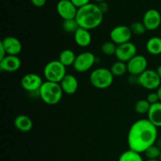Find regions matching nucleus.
Listing matches in <instances>:
<instances>
[{
    "mask_svg": "<svg viewBox=\"0 0 161 161\" xmlns=\"http://www.w3.org/2000/svg\"><path fill=\"white\" fill-rule=\"evenodd\" d=\"M147 160H159L161 154V150L156 145L150 146L144 153Z\"/></svg>",
    "mask_w": 161,
    "mask_h": 161,
    "instance_id": "bb28decb",
    "label": "nucleus"
},
{
    "mask_svg": "<svg viewBox=\"0 0 161 161\" xmlns=\"http://www.w3.org/2000/svg\"><path fill=\"white\" fill-rule=\"evenodd\" d=\"M130 28L131 30L132 34L136 35V36H142L147 31L143 22L140 21H135L132 23L130 26Z\"/></svg>",
    "mask_w": 161,
    "mask_h": 161,
    "instance_id": "cd10ccee",
    "label": "nucleus"
},
{
    "mask_svg": "<svg viewBox=\"0 0 161 161\" xmlns=\"http://www.w3.org/2000/svg\"><path fill=\"white\" fill-rule=\"evenodd\" d=\"M77 55H75V52L70 49H65V50H62L59 55V58L58 61L64 64L65 67H69V66H73L74 63H75V58H76Z\"/></svg>",
    "mask_w": 161,
    "mask_h": 161,
    "instance_id": "412c9836",
    "label": "nucleus"
},
{
    "mask_svg": "<svg viewBox=\"0 0 161 161\" xmlns=\"http://www.w3.org/2000/svg\"><path fill=\"white\" fill-rule=\"evenodd\" d=\"M157 93L159 96V99H160V102H161V85L159 86L158 89L157 90Z\"/></svg>",
    "mask_w": 161,
    "mask_h": 161,
    "instance_id": "72a5a7b5",
    "label": "nucleus"
},
{
    "mask_svg": "<svg viewBox=\"0 0 161 161\" xmlns=\"http://www.w3.org/2000/svg\"><path fill=\"white\" fill-rule=\"evenodd\" d=\"M138 83L145 89L153 91L158 89L161 85V79L157 71L147 69L138 76Z\"/></svg>",
    "mask_w": 161,
    "mask_h": 161,
    "instance_id": "423d86ee",
    "label": "nucleus"
},
{
    "mask_svg": "<svg viewBox=\"0 0 161 161\" xmlns=\"http://www.w3.org/2000/svg\"><path fill=\"white\" fill-rule=\"evenodd\" d=\"M110 71H111V72L113 73V75L114 76H124L127 72H128V71H127V63L123 62V61H118L117 60L116 62H114L111 65Z\"/></svg>",
    "mask_w": 161,
    "mask_h": 161,
    "instance_id": "4be33fe9",
    "label": "nucleus"
},
{
    "mask_svg": "<svg viewBox=\"0 0 161 161\" xmlns=\"http://www.w3.org/2000/svg\"><path fill=\"white\" fill-rule=\"evenodd\" d=\"M159 160H160V161H161V154H160V158H159Z\"/></svg>",
    "mask_w": 161,
    "mask_h": 161,
    "instance_id": "4c0bfd02",
    "label": "nucleus"
},
{
    "mask_svg": "<svg viewBox=\"0 0 161 161\" xmlns=\"http://www.w3.org/2000/svg\"><path fill=\"white\" fill-rule=\"evenodd\" d=\"M157 138V127L148 119H142L130 126L127 135V144L129 149L142 154L155 145Z\"/></svg>",
    "mask_w": 161,
    "mask_h": 161,
    "instance_id": "f257e3e1",
    "label": "nucleus"
},
{
    "mask_svg": "<svg viewBox=\"0 0 161 161\" xmlns=\"http://www.w3.org/2000/svg\"><path fill=\"white\" fill-rule=\"evenodd\" d=\"M42 77L36 73H28L22 77L20 80V84L22 88L27 92L31 93H37L39 94V91L42 86Z\"/></svg>",
    "mask_w": 161,
    "mask_h": 161,
    "instance_id": "6e6552de",
    "label": "nucleus"
},
{
    "mask_svg": "<svg viewBox=\"0 0 161 161\" xmlns=\"http://www.w3.org/2000/svg\"><path fill=\"white\" fill-rule=\"evenodd\" d=\"M157 74H158V75L159 76H160V78L161 79V64L160 65H159L158 67H157Z\"/></svg>",
    "mask_w": 161,
    "mask_h": 161,
    "instance_id": "f704fd0d",
    "label": "nucleus"
},
{
    "mask_svg": "<svg viewBox=\"0 0 161 161\" xmlns=\"http://www.w3.org/2000/svg\"><path fill=\"white\" fill-rule=\"evenodd\" d=\"M97 6L100 9V10L102 11V14H105V13H107L108 11V9H109V6H108V4L105 1L101 2V3H97Z\"/></svg>",
    "mask_w": 161,
    "mask_h": 161,
    "instance_id": "7c9ffc66",
    "label": "nucleus"
},
{
    "mask_svg": "<svg viewBox=\"0 0 161 161\" xmlns=\"http://www.w3.org/2000/svg\"><path fill=\"white\" fill-rule=\"evenodd\" d=\"M0 44L4 47L6 55L17 56L22 50L21 42L14 36H6L0 42Z\"/></svg>",
    "mask_w": 161,
    "mask_h": 161,
    "instance_id": "4468645a",
    "label": "nucleus"
},
{
    "mask_svg": "<svg viewBox=\"0 0 161 161\" xmlns=\"http://www.w3.org/2000/svg\"><path fill=\"white\" fill-rule=\"evenodd\" d=\"M104 14L97 4L89 3L77 10L75 20L80 28L86 30H92L100 26L103 20Z\"/></svg>",
    "mask_w": 161,
    "mask_h": 161,
    "instance_id": "f03ea898",
    "label": "nucleus"
},
{
    "mask_svg": "<svg viewBox=\"0 0 161 161\" xmlns=\"http://www.w3.org/2000/svg\"><path fill=\"white\" fill-rule=\"evenodd\" d=\"M31 3L36 7H42L45 6L47 0H31Z\"/></svg>",
    "mask_w": 161,
    "mask_h": 161,
    "instance_id": "2f4dec72",
    "label": "nucleus"
},
{
    "mask_svg": "<svg viewBox=\"0 0 161 161\" xmlns=\"http://www.w3.org/2000/svg\"><path fill=\"white\" fill-rule=\"evenodd\" d=\"M77 9L72 1L60 0L57 4V12L58 15L64 20L75 19L76 17Z\"/></svg>",
    "mask_w": 161,
    "mask_h": 161,
    "instance_id": "f8f14e48",
    "label": "nucleus"
},
{
    "mask_svg": "<svg viewBox=\"0 0 161 161\" xmlns=\"http://www.w3.org/2000/svg\"><path fill=\"white\" fill-rule=\"evenodd\" d=\"M94 1H96L97 3H101V2H104L105 1V0H94Z\"/></svg>",
    "mask_w": 161,
    "mask_h": 161,
    "instance_id": "c9c22d12",
    "label": "nucleus"
},
{
    "mask_svg": "<svg viewBox=\"0 0 161 161\" xmlns=\"http://www.w3.org/2000/svg\"><path fill=\"white\" fill-rule=\"evenodd\" d=\"M137 54V47L135 44L128 42L117 46L115 56L118 61L127 63Z\"/></svg>",
    "mask_w": 161,
    "mask_h": 161,
    "instance_id": "9b49d317",
    "label": "nucleus"
},
{
    "mask_svg": "<svg viewBox=\"0 0 161 161\" xmlns=\"http://www.w3.org/2000/svg\"><path fill=\"white\" fill-rule=\"evenodd\" d=\"M146 161H160V160H147Z\"/></svg>",
    "mask_w": 161,
    "mask_h": 161,
    "instance_id": "e433bc0d",
    "label": "nucleus"
},
{
    "mask_svg": "<svg viewBox=\"0 0 161 161\" xmlns=\"http://www.w3.org/2000/svg\"><path fill=\"white\" fill-rule=\"evenodd\" d=\"M67 1H71V0H67Z\"/></svg>",
    "mask_w": 161,
    "mask_h": 161,
    "instance_id": "58836bf2",
    "label": "nucleus"
},
{
    "mask_svg": "<svg viewBox=\"0 0 161 161\" xmlns=\"http://www.w3.org/2000/svg\"><path fill=\"white\" fill-rule=\"evenodd\" d=\"M74 40L79 47L84 48L91 45L92 36L89 30L80 28L74 34Z\"/></svg>",
    "mask_w": 161,
    "mask_h": 161,
    "instance_id": "f3484780",
    "label": "nucleus"
},
{
    "mask_svg": "<svg viewBox=\"0 0 161 161\" xmlns=\"http://www.w3.org/2000/svg\"><path fill=\"white\" fill-rule=\"evenodd\" d=\"M71 1L75 5L77 9L83 7V6L91 3V0H71Z\"/></svg>",
    "mask_w": 161,
    "mask_h": 161,
    "instance_id": "c756f323",
    "label": "nucleus"
},
{
    "mask_svg": "<svg viewBox=\"0 0 161 161\" xmlns=\"http://www.w3.org/2000/svg\"><path fill=\"white\" fill-rule=\"evenodd\" d=\"M146 100L149 102V103L150 105H153V104L157 103V102H160L159 96L157 92H152L148 94L147 97H146Z\"/></svg>",
    "mask_w": 161,
    "mask_h": 161,
    "instance_id": "c85d7f7f",
    "label": "nucleus"
},
{
    "mask_svg": "<svg viewBox=\"0 0 161 161\" xmlns=\"http://www.w3.org/2000/svg\"><path fill=\"white\" fill-rule=\"evenodd\" d=\"M95 62L96 57L94 56V53L89 51L83 52L77 55L72 67L77 72L83 73L90 70L94 66Z\"/></svg>",
    "mask_w": 161,
    "mask_h": 161,
    "instance_id": "0eeeda50",
    "label": "nucleus"
},
{
    "mask_svg": "<svg viewBox=\"0 0 161 161\" xmlns=\"http://www.w3.org/2000/svg\"><path fill=\"white\" fill-rule=\"evenodd\" d=\"M146 50L152 55L161 54V38L153 36L148 39L146 42Z\"/></svg>",
    "mask_w": 161,
    "mask_h": 161,
    "instance_id": "aec40b11",
    "label": "nucleus"
},
{
    "mask_svg": "<svg viewBox=\"0 0 161 161\" xmlns=\"http://www.w3.org/2000/svg\"><path fill=\"white\" fill-rule=\"evenodd\" d=\"M127 71L130 75L139 76L148 69V61L143 55L137 54L127 63Z\"/></svg>",
    "mask_w": 161,
    "mask_h": 161,
    "instance_id": "9d476101",
    "label": "nucleus"
},
{
    "mask_svg": "<svg viewBox=\"0 0 161 161\" xmlns=\"http://www.w3.org/2000/svg\"><path fill=\"white\" fill-rule=\"evenodd\" d=\"M155 145L161 150V138H157V142H156Z\"/></svg>",
    "mask_w": 161,
    "mask_h": 161,
    "instance_id": "473e14b6",
    "label": "nucleus"
},
{
    "mask_svg": "<svg viewBox=\"0 0 161 161\" xmlns=\"http://www.w3.org/2000/svg\"><path fill=\"white\" fill-rule=\"evenodd\" d=\"M118 161H144V160L141 153H138L131 149H128L119 156Z\"/></svg>",
    "mask_w": 161,
    "mask_h": 161,
    "instance_id": "5701e85b",
    "label": "nucleus"
},
{
    "mask_svg": "<svg viewBox=\"0 0 161 161\" xmlns=\"http://www.w3.org/2000/svg\"><path fill=\"white\" fill-rule=\"evenodd\" d=\"M21 66V61L18 56L6 55L0 60V69L6 72H14L18 71Z\"/></svg>",
    "mask_w": 161,
    "mask_h": 161,
    "instance_id": "2eb2a0df",
    "label": "nucleus"
},
{
    "mask_svg": "<svg viewBox=\"0 0 161 161\" xmlns=\"http://www.w3.org/2000/svg\"><path fill=\"white\" fill-rule=\"evenodd\" d=\"M14 126L20 132H29L33 127V122L29 116L19 115L14 119Z\"/></svg>",
    "mask_w": 161,
    "mask_h": 161,
    "instance_id": "a211bd4d",
    "label": "nucleus"
},
{
    "mask_svg": "<svg viewBox=\"0 0 161 161\" xmlns=\"http://www.w3.org/2000/svg\"><path fill=\"white\" fill-rule=\"evenodd\" d=\"M113 80L114 75L106 68H97L90 74V82L97 89H107L113 84Z\"/></svg>",
    "mask_w": 161,
    "mask_h": 161,
    "instance_id": "20e7f679",
    "label": "nucleus"
},
{
    "mask_svg": "<svg viewBox=\"0 0 161 161\" xmlns=\"http://www.w3.org/2000/svg\"><path fill=\"white\" fill-rule=\"evenodd\" d=\"M61 87L64 94L72 95L75 94L79 88V82L76 77L72 74H68L60 83Z\"/></svg>",
    "mask_w": 161,
    "mask_h": 161,
    "instance_id": "dca6fc26",
    "label": "nucleus"
},
{
    "mask_svg": "<svg viewBox=\"0 0 161 161\" xmlns=\"http://www.w3.org/2000/svg\"><path fill=\"white\" fill-rule=\"evenodd\" d=\"M142 22L147 31H154L161 25V14L157 9H149L145 13Z\"/></svg>",
    "mask_w": 161,
    "mask_h": 161,
    "instance_id": "ddd939ff",
    "label": "nucleus"
},
{
    "mask_svg": "<svg viewBox=\"0 0 161 161\" xmlns=\"http://www.w3.org/2000/svg\"><path fill=\"white\" fill-rule=\"evenodd\" d=\"M63 94L60 83L45 81L39 90V97L47 105H54L61 102Z\"/></svg>",
    "mask_w": 161,
    "mask_h": 161,
    "instance_id": "7ed1b4c3",
    "label": "nucleus"
},
{
    "mask_svg": "<svg viewBox=\"0 0 161 161\" xmlns=\"http://www.w3.org/2000/svg\"><path fill=\"white\" fill-rule=\"evenodd\" d=\"M62 28L66 33L70 34H75V31L80 28L78 22L75 19H70V20H64L62 23Z\"/></svg>",
    "mask_w": 161,
    "mask_h": 161,
    "instance_id": "b1692460",
    "label": "nucleus"
},
{
    "mask_svg": "<svg viewBox=\"0 0 161 161\" xmlns=\"http://www.w3.org/2000/svg\"><path fill=\"white\" fill-rule=\"evenodd\" d=\"M151 105L146 99H140L135 103V110L138 114H147L149 111Z\"/></svg>",
    "mask_w": 161,
    "mask_h": 161,
    "instance_id": "393cba45",
    "label": "nucleus"
},
{
    "mask_svg": "<svg viewBox=\"0 0 161 161\" xmlns=\"http://www.w3.org/2000/svg\"><path fill=\"white\" fill-rule=\"evenodd\" d=\"M116 48H117V45L110 40L103 42L101 47V50H102V53L106 56H113V55L116 54Z\"/></svg>",
    "mask_w": 161,
    "mask_h": 161,
    "instance_id": "a878e982",
    "label": "nucleus"
},
{
    "mask_svg": "<svg viewBox=\"0 0 161 161\" xmlns=\"http://www.w3.org/2000/svg\"><path fill=\"white\" fill-rule=\"evenodd\" d=\"M147 119L155 127H161V102L151 105L149 113H147Z\"/></svg>",
    "mask_w": 161,
    "mask_h": 161,
    "instance_id": "6ab92c4d",
    "label": "nucleus"
},
{
    "mask_svg": "<svg viewBox=\"0 0 161 161\" xmlns=\"http://www.w3.org/2000/svg\"><path fill=\"white\" fill-rule=\"evenodd\" d=\"M132 35L133 34H132L130 27H127L126 25H118L111 30L109 33V37L112 42L118 46L130 42Z\"/></svg>",
    "mask_w": 161,
    "mask_h": 161,
    "instance_id": "1a4fd4ad",
    "label": "nucleus"
},
{
    "mask_svg": "<svg viewBox=\"0 0 161 161\" xmlns=\"http://www.w3.org/2000/svg\"><path fill=\"white\" fill-rule=\"evenodd\" d=\"M43 74L46 81L60 83L67 75V72L64 64L58 60H53L46 64L43 69Z\"/></svg>",
    "mask_w": 161,
    "mask_h": 161,
    "instance_id": "39448f33",
    "label": "nucleus"
}]
</instances>
